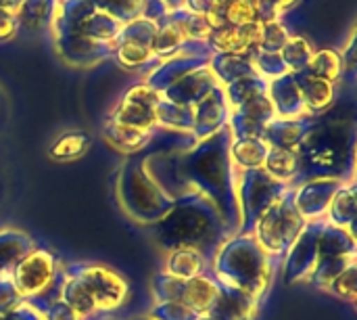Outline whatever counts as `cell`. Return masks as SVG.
I'll return each instance as SVG.
<instances>
[{"label":"cell","instance_id":"1","mask_svg":"<svg viewBox=\"0 0 357 320\" xmlns=\"http://www.w3.org/2000/svg\"><path fill=\"white\" fill-rule=\"evenodd\" d=\"M228 128L199 140L192 149L178 153V168L190 191L207 197L220 212L228 235H236L241 228V212L236 199V174L230 161Z\"/></svg>","mask_w":357,"mask_h":320},{"label":"cell","instance_id":"2","mask_svg":"<svg viewBox=\"0 0 357 320\" xmlns=\"http://www.w3.org/2000/svg\"><path fill=\"white\" fill-rule=\"evenodd\" d=\"M151 228L163 254L188 247L203 254L209 262L230 237L215 205L197 191L176 199L172 210Z\"/></svg>","mask_w":357,"mask_h":320},{"label":"cell","instance_id":"3","mask_svg":"<svg viewBox=\"0 0 357 320\" xmlns=\"http://www.w3.org/2000/svg\"><path fill=\"white\" fill-rule=\"evenodd\" d=\"M278 270L251 233L228 237L211 260V272L222 285L247 293L257 304H264L270 296Z\"/></svg>","mask_w":357,"mask_h":320},{"label":"cell","instance_id":"4","mask_svg":"<svg viewBox=\"0 0 357 320\" xmlns=\"http://www.w3.org/2000/svg\"><path fill=\"white\" fill-rule=\"evenodd\" d=\"M301 157L299 182L312 178H339L343 182L356 180V138L354 128L341 122L314 119L303 143L297 147Z\"/></svg>","mask_w":357,"mask_h":320},{"label":"cell","instance_id":"5","mask_svg":"<svg viewBox=\"0 0 357 320\" xmlns=\"http://www.w3.org/2000/svg\"><path fill=\"white\" fill-rule=\"evenodd\" d=\"M117 199L128 218L149 228L157 224L174 205V199L167 197L146 174L142 157L130 159L121 168L117 178Z\"/></svg>","mask_w":357,"mask_h":320},{"label":"cell","instance_id":"6","mask_svg":"<svg viewBox=\"0 0 357 320\" xmlns=\"http://www.w3.org/2000/svg\"><path fill=\"white\" fill-rule=\"evenodd\" d=\"M305 220L293 205V189L284 193L255 224L253 237L257 245L268 254V258L280 268L284 256L289 254L291 245L297 241L301 231L305 228Z\"/></svg>","mask_w":357,"mask_h":320},{"label":"cell","instance_id":"7","mask_svg":"<svg viewBox=\"0 0 357 320\" xmlns=\"http://www.w3.org/2000/svg\"><path fill=\"white\" fill-rule=\"evenodd\" d=\"M236 174V199L241 212V228L238 233H253L257 220L293 187H287L274 180L264 168L245 170Z\"/></svg>","mask_w":357,"mask_h":320},{"label":"cell","instance_id":"8","mask_svg":"<svg viewBox=\"0 0 357 320\" xmlns=\"http://www.w3.org/2000/svg\"><path fill=\"white\" fill-rule=\"evenodd\" d=\"M65 266L84 281L102 314L115 317V312L126 306L130 298V283L115 268L98 262H67Z\"/></svg>","mask_w":357,"mask_h":320},{"label":"cell","instance_id":"9","mask_svg":"<svg viewBox=\"0 0 357 320\" xmlns=\"http://www.w3.org/2000/svg\"><path fill=\"white\" fill-rule=\"evenodd\" d=\"M59 268V256L50 247L36 243V247L27 256H23L19 264L13 268L8 281L13 283L19 298L23 302H29L44 296L54 285Z\"/></svg>","mask_w":357,"mask_h":320},{"label":"cell","instance_id":"10","mask_svg":"<svg viewBox=\"0 0 357 320\" xmlns=\"http://www.w3.org/2000/svg\"><path fill=\"white\" fill-rule=\"evenodd\" d=\"M324 222H310L297 237V241L291 245L289 254L284 256L282 262V275L289 285L295 283H307L312 270L316 268L320 260V249H318V239Z\"/></svg>","mask_w":357,"mask_h":320},{"label":"cell","instance_id":"11","mask_svg":"<svg viewBox=\"0 0 357 320\" xmlns=\"http://www.w3.org/2000/svg\"><path fill=\"white\" fill-rule=\"evenodd\" d=\"M345 182L339 178H312L297 187H293V205L299 216L310 222H326L328 205L335 193Z\"/></svg>","mask_w":357,"mask_h":320},{"label":"cell","instance_id":"12","mask_svg":"<svg viewBox=\"0 0 357 320\" xmlns=\"http://www.w3.org/2000/svg\"><path fill=\"white\" fill-rule=\"evenodd\" d=\"M59 298L84 320H115V317L102 314L90 289L79 277H75L65 264L59 268Z\"/></svg>","mask_w":357,"mask_h":320},{"label":"cell","instance_id":"13","mask_svg":"<svg viewBox=\"0 0 357 320\" xmlns=\"http://www.w3.org/2000/svg\"><path fill=\"white\" fill-rule=\"evenodd\" d=\"M259 308L261 304H257L247 293L234 287L222 285L220 296L207 317L213 320H257Z\"/></svg>","mask_w":357,"mask_h":320},{"label":"cell","instance_id":"14","mask_svg":"<svg viewBox=\"0 0 357 320\" xmlns=\"http://www.w3.org/2000/svg\"><path fill=\"white\" fill-rule=\"evenodd\" d=\"M220 289H222V283L209 270V272L199 275V277H195L190 281H182L178 302L186 304L199 317H207L211 306L215 304V300L220 296Z\"/></svg>","mask_w":357,"mask_h":320},{"label":"cell","instance_id":"15","mask_svg":"<svg viewBox=\"0 0 357 320\" xmlns=\"http://www.w3.org/2000/svg\"><path fill=\"white\" fill-rule=\"evenodd\" d=\"M211 270V262L195 252V249H188V247H182V249H172L165 254V262H163V275L172 277V279H178V281H190L199 275H205Z\"/></svg>","mask_w":357,"mask_h":320},{"label":"cell","instance_id":"16","mask_svg":"<svg viewBox=\"0 0 357 320\" xmlns=\"http://www.w3.org/2000/svg\"><path fill=\"white\" fill-rule=\"evenodd\" d=\"M36 247V241L19 228H0V277L8 279L13 268L19 264L23 256H27Z\"/></svg>","mask_w":357,"mask_h":320},{"label":"cell","instance_id":"17","mask_svg":"<svg viewBox=\"0 0 357 320\" xmlns=\"http://www.w3.org/2000/svg\"><path fill=\"white\" fill-rule=\"evenodd\" d=\"M264 170L278 182L287 187H297L301 174V157L297 149H276L270 147L264 161Z\"/></svg>","mask_w":357,"mask_h":320},{"label":"cell","instance_id":"18","mask_svg":"<svg viewBox=\"0 0 357 320\" xmlns=\"http://www.w3.org/2000/svg\"><path fill=\"white\" fill-rule=\"evenodd\" d=\"M268 143L264 138H232L230 140V161H232V168L238 170V172H245V170H257V168H264V161L268 157Z\"/></svg>","mask_w":357,"mask_h":320},{"label":"cell","instance_id":"19","mask_svg":"<svg viewBox=\"0 0 357 320\" xmlns=\"http://www.w3.org/2000/svg\"><path fill=\"white\" fill-rule=\"evenodd\" d=\"M326 222L356 235V180L345 182L335 193L326 212Z\"/></svg>","mask_w":357,"mask_h":320},{"label":"cell","instance_id":"20","mask_svg":"<svg viewBox=\"0 0 357 320\" xmlns=\"http://www.w3.org/2000/svg\"><path fill=\"white\" fill-rule=\"evenodd\" d=\"M318 249H320V258H341V256L357 258L356 235L324 222L318 239Z\"/></svg>","mask_w":357,"mask_h":320},{"label":"cell","instance_id":"21","mask_svg":"<svg viewBox=\"0 0 357 320\" xmlns=\"http://www.w3.org/2000/svg\"><path fill=\"white\" fill-rule=\"evenodd\" d=\"M25 304H29L40 314L42 320H84L59 298V275H56L54 285L44 296H40L36 300H29Z\"/></svg>","mask_w":357,"mask_h":320},{"label":"cell","instance_id":"22","mask_svg":"<svg viewBox=\"0 0 357 320\" xmlns=\"http://www.w3.org/2000/svg\"><path fill=\"white\" fill-rule=\"evenodd\" d=\"M105 138L117 149V151H123V153H134V151H142L151 138L149 132H140V130H132V128H126V126H119L115 122H111L107 128H105Z\"/></svg>","mask_w":357,"mask_h":320},{"label":"cell","instance_id":"23","mask_svg":"<svg viewBox=\"0 0 357 320\" xmlns=\"http://www.w3.org/2000/svg\"><path fill=\"white\" fill-rule=\"evenodd\" d=\"M354 262H357V258H345V256H341V258H320L318 264H316V268L312 270L307 283L314 285L316 289L324 291Z\"/></svg>","mask_w":357,"mask_h":320},{"label":"cell","instance_id":"24","mask_svg":"<svg viewBox=\"0 0 357 320\" xmlns=\"http://www.w3.org/2000/svg\"><path fill=\"white\" fill-rule=\"evenodd\" d=\"M88 147H90V138L84 132H69L52 143L50 157L59 161H71L82 157L88 151Z\"/></svg>","mask_w":357,"mask_h":320},{"label":"cell","instance_id":"25","mask_svg":"<svg viewBox=\"0 0 357 320\" xmlns=\"http://www.w3.org/2000/svg\"><path fill=\"white\" fill-rule=\"evenodd\" d=\"M146 317L153 320H199L201 317L186 304L176 300H157L149 308Z\"/></svg>","mask_w":357,"mask_h":320},{"label":"cell","instance_id":"26","mask_svg":"<svg viewBox=\"0 0 357 320\" xmlns=\"http://www.w3.org/2000/svg\"><path fill=\"white\" fill-rule=\"evenodd\" d=\"M326 293L343 300V302H356L357 298V262H354L349 268H345L326 289Z\"/></svg>","mask_w":357,"mask_h":320},{"label":"cell","instance_id":"27","mask_svg":"<svg viewBox=\"0 0 357 320\" xmlns=\"http://www.w3.org/2000/svg\"><path fill=\"white\" fill-rule=\"evenodd\" d=\"M21 302H23V300H21L19 293L15 291L13 283H10L8 279H2V277H0V314L13 310V308L19 306Z\"/></svg>","mask_w":357,"mask_h":320},{"label":"cell","instance_id":"28","mask_svg":"<svg viewBox=\"0 0 357 320\" xmlns=\"http://www.w3.org/2000/svg\"><path fill=\"white\" fill-rule=\"evenodd\" d=\"M0 320H42V319H40V314H38L29 304L21 302V304H19V306H15L13 310L2 312V314H0Z\"/></svg>","mask_w":357,"mask_h":320},{"label":"cell","instance_id":"29","mask_svg":"<svg viewBox=\"0 0 357 320\" xmlns=\"http://www.w3.org/2000/svg\"><path fill=\"white\" fill-rule=\"evenodd\" d=\"M4 199H6V184H4V178H2V172H0V210L4 205Z\"/></svg>","mask_w":357,"mask_h":320},{"label":"cell","instance_id":"30","mask_svg":"<svg viewBox=\"0 0 357 320\" xmlns=\"http://www.w3.org/2000/svg\"><path fill=\"white\" fill-rule=\"evenodd\" d=\"M128 320H153V319H149L146 314H140V317H132V319H128Z\"/></svg>","mask_w":357,"mask_h":320},{"label":"cell","instance_id":"31","mask_svg":"<svg viewBox=\"0 0 357 320\" xmlns=\"http://www.w3.org/2000/svg\"><path fill=\"white\" fill-rule=\"evenodd\" d=\"M199 320H213V319H209V317H201Z\"/></svg>","mask_w":357,"mask_h":320},{"label":"cell","instance_id":"32","mask_svg":"<svg viewBox=\"0 0 357 320\" xmlns=\"http://www.w3.org/2000/svg\"><path fill=\"white\" fill-rule=\"evenodd\" d=\"M115 320H117V319H115Z\"/></svg>","mask_w":357,"mask_h":320}]
</instances>
